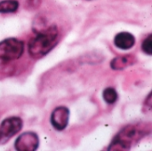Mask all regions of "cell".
Here are the masks:
<instances>
[{
  "instance_id": "obj_5",
  "label": "cell",
  "mask_w": 152,
  "mask_h": 151,
  "mask_svg": "<svg viewBox=\"0 0 152 151\" xmlns=\"http://www.w3.org/2000/svg\"><path fill=\"white\" fill-rule=\"evenodd\" d=\"M15 150L18 151H35L39 147V137L34 132L21 133L14 142Z\"/></svg>"
},
{
  "instance_id": "obj_10",
  "label": "cell",
  "mask_w": 152,
  "mask_h": 151,
  "mask_svg": "<svg viewBox=\"0 0 152 151\" xmlns=\"http://www.w3.org/2000/svg\"><path fill=\"white\" fill-rule=\"evenodd\" d=\"M102 98L104 100V101L109 104V105H112L115 104L118 100V93L116 91V89L112 88V87H108L105 90H103L102 92Z\"/></svg>"
},
{
  "instance_id": "obj_11",
  "label": "cell",
  "mask_w": 152,
  "mask_h": 151,
  "mask_svg": "<svg viewBox=\"0 0 152 151\" xmlns=\"http://www.w3.org/2000/svg\"><path fill=\"white\" fill-rule=\"evenodd\" d=\"M24 9L27 11H35L38 9L42 4V0H20Z\"/></svg>"
},
{
  "instance_id": "obj_12",
  "label": "cell",
  "mask_w": 152,
  "mask_h": 151,
  "mask_svg": "<svg viewBox=\"0 0 152 151\" xmlns=\"http://www.w3.org/2000/svg\"><path fill=\"white\" fill-rule=\"evenodd\" d=\"M142 50L148 55L152 54V35L150 34L142 43Z\"/></svg>"
},
{
  "instance_id": "obj_6",
  "label": "cell",
  "mask_w": 152,
  "mask_h": 151,
  "mask_svg": "<svg viewBox=\"0 0 152 151\" xmlns=\"http://www.w3.org/2000/svg\"><path fill=\"white\" fill-rule=\"evenodd\" d=\"M51 124L57 131H63L69 125V109L65 106H60L53 109L51 115Z\"/></svg>"
},
{
  "instance_id": "obj_8",
  "label": "cell",
  "mask_w": 152,
  "mask_h": 151,
  "mask_svg": "<svg viewBox=\"0 0 152 151\" xmlns=\"http://www.w3.org/2000/svg\"><path fill=\"white\" fill-rule=\"evenodd\" d=\"M135 62H136V58L134 55H131V54L121 55V56L115 57L111 61L110 67L114 70H121L129 66L134 65Z\"/></svg>"
},
{
  "instance_id": "obj_13",
  "label": "cell",
  "mask_w": 152,
  "mask_h": 151,
  "mask_svg": "<svg viewBox=\"0 0 152 151\" xmlns=\"http://www.w3.org/2000/svg\"><path fill=\"white\" fill-rule=\"evenodd\" d=\"M152 104H151V93H150L143 103V112L144 113H150L151 111Z\"/></svg>"
},
{
  "instance_id": "obj_3",
  "label": "cell",
  "mask_w": 152,
  "mask_h": 151,
  "mask_svg": "<svg viewBox=\"0 0 152 151\" xmlns=\"http://www.w3.org/2000/svg\"><path fill=\"white\" fill-rule=\"evenodd\" d=\"M24 53V42L10 37L0 42V66L20 59Z\"/></svg>"
},
{
  "instance_id": "obj_7",
  "label": "cell",
  "mask_w": 152,
  "mask_h": 151,
  "mask_svg": "<svg viewBox=\"0 0 152 151\" xmlns=\"http://www.w3.org/2000/svg\"><path fill=\"white\" fill-rule=\"evenodd\" d=\"M135 44V37L129 32H120L114 37V44L120 50H129Z\"/></svg>"
},
{
  "instance_id": "obj_4",
  "label": "cell",
  "mask_w": 152,
  "mask_h": 151,
  "mask_svg": "<svg viewBox=\"0 0 152 151\" xmlns=\"http://www.w3.org/2000/svg\"><path fill=\"white\" fill-rule=\"evenodd\" d=\"M23 122L18 117H10L2 121L0 125V144H5L22 129Z\"/></svg>"
},
{
  "instance_id": "obj_1",
  "label": "cell",
  "mask_w": 152,
  "mask_h": 151,
  "mask_svg": "<svg viewBox=\"0 0 152 151\" xmlns=\"http://www.w3.org/2000/svg\"><path fill=\"white\" fill-rule=\"evenodd\" d=\"M151 132L150 123H138L126 125L113 138L108 150L111 151L129 150Z\"/></svg>"
},
{
  "instance_id": "obj_9",
  "label": "cell",
  "mask_w": 152,
  "mask_h": 151,
  "mask_svg": "<svg viewBox=\"0 0 152 151\" xmlns=\"http://www.w3.org/2000/svg\"><path fill=\"white\" fill-rule=\"evenodd\" d=\"M20 7L19 0H3L0 2V13L16 12Z\"/></svg>"
},
{
  "instance_id": "obj_2",
  "label": "cell",
  "mask_w": 152,
  "mask_h": 151,
  "mask_svg": "<svg viewBox=\"0 0 152 151\" xmlns=\"http://www.w3.org/2000/svg\"><path fill=\"white\" fill-rule=\"evenodd\" d=\"M58 42L59 30L55 25L41 28L28 42V54L33 59H41L48 54L57 45Z\"/></svg>"
},
{
  "instance_id": "obj_14",
  "label": "cell",
  "mask_w": 152,
  "mask_h": 151,
  "mask_svg": "<svg viewBox=\"0 0 152 151\" xmlns=\"http://www.w3.org/2000/svg\"><path fill=\"white\" fill-rule=\"evenodd\" d=\"M87 1H92V0H87Z\"/></svg>"
}]
</instances>
